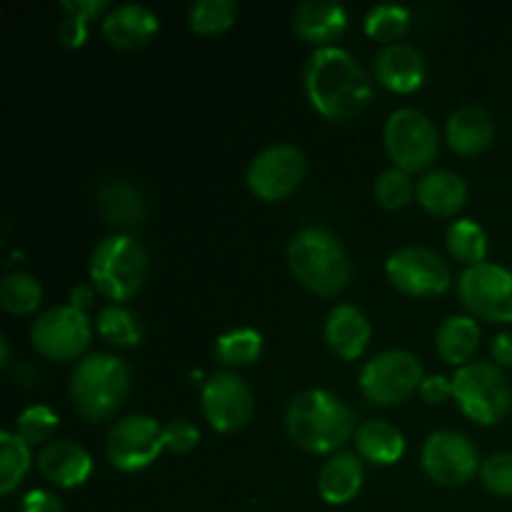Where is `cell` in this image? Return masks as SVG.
Masks as SVG:
<instances>
[{
    "instance_id": "6da1fadb",
    "label": "cell",
    "mask_w": 512,
    "mask_h": 512,
    "mask_svg": "<svg viewBox=\"0 0 512 512\" xmlns=\"http://www.w3.org/2000/svg\"><path fill=\"white\" fill-rule=\"evenodd\" d=\"M303 85L310 105L328 120L358 115L373 100V80L345 48H318L303 68Z\"/></svg>"
},
{
    "instance_id": "7a4b0ae2",
    "label": "cell",
    "mask_w": 512,
    "mask_h": 512,
    "mask_svg": "<svg viewBox=\"0 0 512 512\" xmlns=\"http://www.w3.org/2000/svg\"><path fill=\"white\" fill-rule=\"evenodd\" d=\"M285 428L298 448L318 455L340 453L358 433V415L345 400L325 388H308L290 400Z\"/></svg>"
},
{
    "instance_id": "3957f363",
    "label": "cell",
    "mask_w": 512,
    "mask_h": 512,
    "mask_svg": "<svg viewBox=\"0 0 512 512\" xmlns=\"http://www.w3.org/2000/svg\"><path fill=\"white\" fill-rule=\"evenodd\" d=\"M70 403L88 423H103L125 405L130 393V368L110 353L80 360L70 378Z\"/></svg>"
},
{
    "instance_id": "277c9868",
    "label": "cell",
    "mask_w": 512,
    "mask_h": 512,
    "mask_svg": "<svg viewBox=\"0 0 512 512\" xmlns=\"http://www.w3.org/2000/svg\"><path fill=\"white\" fill-rule=\"evenodd\" d=\"M288 265L300 285L315 295L333 298L350 283V258L340 240L325 228H303L290 238Z\"/></svg>"
},
{
    "instance_id": "5b68a950",
    "label": "cell",
    "mask_w": 512,
    "mask_h": 512,
    "mask_svg": "<svg viewBox=\"0 0 512 512\" xmlns=\"http://www.w3.org/2000/svg\"><path fill=\"white\" fill-rule=\"evenodd\" d=\"M88 273L93 288L103 298L123 305V300H130L143 288L148 275V253L140 240L130 235H108L90 253Z\"/></svg>"
},
{
    "instance_id": "8992f818",
    "label": "cell",
    "mask_w": 512,
    "mask_h": 512,
    "mask_svg": "<svg viewBox=\"0 0 512 512\" xmlns=\"http://www.w3.org/2000/svg\"><path fill=\"white\" fill-rule=\"evenodd\" d=\"M453 398L470 420L495 425L510 413L512 385L495 363H468L455 370Z\"/></svg>"
},
{
    "instance_id": "52a82bcc",
    "label": "cell",
    "mask_w": 512,
    "mask_h": 512,
    "mask_svg": "<svg viewBox=\"0 0 512 512\" xmlns=\"http://www.w3.org/2000/svg\"><path fill=\"white\" fill-rule=\"evenodd\" d=\"M383 143L395 168L405 173L425 170L440 150V133L433 120L415 108L390 113L383 128Z\"/></svg>"
},
{
    "instance_id": "ba28073f",
    "label": "cell",
    "mask_w": 512,
    "mask_h": 512,
    "mask_svg": "<svg viewBox=\"0 0 512 512\" xmlns=\"http://www.w3.org/2000/svg\"><path fill=\"white\" fill-rule=\"evenodd\" d=\"M423 363L408 350H383L360 370V390L373 405L405 403L423 383Z\"/></svg>"
},
{
    "instance_id": "9c48e42d",
    "label": "cell",
    "mask_w": 512,
    "mask_h": 512,
    "mask_svg": "<svg viewBox=\"0 0 512 512\" xmlns=\"http://www.w3.org/2000/svg\"><path fill=\"white\" fill-rule=\"evenodd\" d=\"M305 153L293 143H275L260 150L248 165V188L265 203L290 198L305 178Z\"/></svg>"
},
{
    "instance_id": "30bf717a",
    "label": "cell",
    "mask_w": 512,
    "mask_h": 512,
    "mask_svg": "<svg viewBox=\"0 0 512 512\" xmlns=\"http://www.w3.org/2000/svg\"><path fill=\"white\" fill-rule=\"evenodd\" d=\"M425 475L445 488H460L480 473L478 448L473 440L455 430H435L425 438L420 450Z\"/></svg>"
},
{
    "instance_id": "8fae6325",
    "label": "cell",
    "mask_w": 512,
    "mask_h": 512,
    "mask_svg": "<svg viewBox=\"0 0 512 512\" xmlns=\"http://www.w3.org/2000/svg\"><path fill=\"white\" fill-rule=\"evenodd\" d=\"M385 273L393 288L410 298H435L453 285L448 263L435 250L418 245L395 250L385 263Z\"/></svg>"
},
{
    "instance_id": "7c38bea8",
    "label": "cell",
    "mask_w": 512,
    "mask_h": 512,
    "mask_svg": "<svg viewBox=\"0 0 512 512\" xmlns=\"http://www.w3.org/2000/svg\"><path fill=\"white\" fill-rule=\"evenodd\" d=\"M458 295L475 318L512 323V270L505 265L480 263L460 275Z\"/></svg>"
},
{
    "instance_id": "4fadbf2b",
    "label": "cell",
    "mask_w": 512,
    "mask_h": 512,
    "mask_svg": "<svg viewBox=\"0 0 512 512\" xmlns=\"http://www.w3.org/2000/svg\"><path fill=\"white\" fill-rule=\"evenodd\" d=\"M163 445V425L153 415H128L110 428L105 455L110 465L123 473H138L155 463Z\"/></svg>"
},
{
    "instance_id": "5bb4252c",
    "label": "cell",
    "mask_w": 512,
    "mask_h": 512,
    "mask_svg": "<svg viewBox=\"0 0 512 512\" xmlns=\"http://www.w3.org/2000/svg\"><path fill=\"white\" fill-rule=\"evenodd\" d=\"M93 328L85 313L60 305L40 313L30 325V343L48 360H73L88 350Z\"/></svg>"
},
{
    "instance_id": "9a60e30c",
    "label": "cell",
    "mask_w": 512,
    "mask_h": 512,
    "mask_svg": "<svg viewBox=\"0 0 512 512\" xmlns=\"http://www.w3.org/2000/svg\"><path fill=\"white\" fill-rule=\"evenodd\" d=\"M253 390L243 378L228 370L210 375L200 390V410L208 425L218 433L240 430L253 418Z\"/></svg>"
},
{
    "instance_id": "2e32d148",
    "label": "cell",
    "mask_w": 512,
    "mask_h": 512,
    "mask_svg": "<svg viewBox=\"0 0 512 512\" xmlns=\"http://www.w3.org/2000/svg\"><path fill=\"white\" fill-rule=\"evenodd\" d=\"M35 463L45 480L68 490L83 485L93 473V458L75 440H50L45 448H40Z\"/></svg>"
},
{
    "instance_id": "e0dca14e",
    "label": "cell",
    "mask_w": 512,
    "mask_h": 512,
    "mask_svg": "<svg viewBox=\"0 0 512 512\" xmlns=\"http://www.w3.org/2000/svg\"><path fill=\"white\" fill-rule=\"evenodd\" d=\"M158 15L140 3H123L103 18V35L113 48L140 50L155 38Z\"/></svg>"
},
{
    "instance_id": "ac0fdd59",
    "label": "cell",
    "mask_w": 512,
    "mask_h": 512,
    "mask_svg": "<svg viewBox=\"0 0 512 512\" xmlns=\"http://www.w3.org/2000/svg\"><path fill=\"white\" fill-rule=\"evenodd\" d=\"M370 335H373V328H370L363 310L355 308V305H335L325 318L323 338L340 360L360 358L370 345Z\"/></svg>"
},
{
    "instance_id": "d6986e66",
    "label": "cell",
    "mask_w": 512,
    "mask_h": 512,
    "mask_svg": "<svg viewBox=\"0 0 512 512\" xmlns=\"http://www.w3.org/2000/svg\"><path fill=\"white\" fill-rule=\"evenodd\" d=\"M375 80L393 93H413L425 83V58L408 43L385 45L375 58Z\"/></svg>"
},
{
    "instance_id": "ffe728a7",
    "label": "cell",
    "mask_w": 512,
    "mask_h": 512,
    "mask_svg": "<svg viewBox=\"0 0 512 512\" xmlns=\"http://www.w3.org/2000/svg\"><path fill=\"white\" fill-rule=\"evenodd\" d=\"M293 30L305 43L328 48L348 30V10L330 0H305L295 8Z\"/></svg>"
},
{
    "instance_id": "44dd1931",
    "label": "cell",
    "mask_w": 512,
    "mask_h": 512,
    "mask_svg": "<svg viewBox=\"0 0 512 512\" xmlns=\"http://www.w3.org/2000/svg\"><path fill=\"white\" fill-rule=\"evenodd\" d=\"M415 200L430 215L450 218V215L460 213L468 203V185L453 170H430L415 183Z\"/></svg>"
},
{
    "instance_id": "7402d4cb",
    "label": "cell",
    "mask_w": 512,
    "mask_h": 512,
    "mask_svg": "<svg viewBox=\"0 0 512 512\" xmlns=\"http://www.w3.org/2000/svg\"><path fill=\"white\" fill-rule=\"evenodd\" d=\"M495 138V123L490 113L478 105H463L453 110L445 123V140L458 155H478L490 148Z\"/></svg>"
},
{
    "instance_id": "603a6c76",
    "label": "cell",
    "mask_w": 512,
    "mask_h": 512,
    "mask_svg": "<svg viewBox=\"0 0 512 512\" xmlns=\"http://www.w3.org/2000/svg\"><path fill=\"white\" fill-rule=\"evenodd\" d=\"M365 480L363 463L353 453H333L318 473V493L328 505H345L360 493Z\"/></svg>"
},
{
    "instance_id": "cb8c5ba5",
    "label": "cell",
    "mask_w": 512,
    "mask_h": 512,
    "mask_svg": "<svg viewBox=\"0 0 512 512\" xmlns=\"http://www.w3.org/2000/svg\"><path fill=\"white\" fill-rule=\"evenodd\" d=\"M353 440L360 458L373 465H395L405 453V435L388 420H365Z\"/></svg>"
},
{
    "instance_id": "d4e9b609",
    "label": "cell",
    "mask_w": 512,
    "mask_h": 512,
    "mask_svg": "<svg viewBox=\"0 0 512 512\" xmlns=\"http://www.w3.org/2000/svg\"><path fill=\"white\" fill-rule=\"evenodd\" d=\"M440 358L450 365H468L480 348V325L473 315H450L443 320L435 338Z\"/></svg>"
},
{
    "instance_id": "484cf974",
    "label": "cell",
    "mask_w": 512,
    "mask_h": 512,
    "mask_svg": "<svg viewBox=\"0 0 512 512\" xmlns=\"http://www.w3.org/2000/svg\"><path fill=\"white\" fill-rule=\"evenodd\" d=\"M98 210L110 225L125 228V225H135L143 218L145 205L133 183L110 178L98 188Z\"/></svg>"
},
{
    "instance_id": "4316f807",
    "label": "cell",
    "mask_w": 512,
    "mask_h": 512,
    "mask_svg": "<svg viewBox=\"0 0 512 512\" xmlns=\"http://www.w3.org/2000/svg\"><path fill=\"white\" fill-rule=\"evenodd\" d=\"M95 330L100 333V338L108 340L110 345H118V348H135L143 340V325H140L138 315L118 303L103 305L98 310Z\"/></svg>"
},
{
    "instance_id": "83f0119b",
    "label": "cell",
    "mask_w": 512,
    "mask_h": 512,
    "mask_svg": "<svg viewBox=\"0 0 512 512\" xmlns=\"http://www.w3.org/2000/svg\"><path fill=\"white\" fill-rule=\"evenodd\" d=\"M445 245H448V253L465 268L485 263V255H488V235L470 218H460L450 225L445 233Z\"/></svg>"
},
{
    "instance_id": "f1b7e54d",
    "label": "cell",
    "mask_w": 512,
    "mask_h": 512,
    "mask_svg": "<svg viewBox=\"0 0 512 512\" xmlns=\"http://www.w3.org/2000/svg\"><path fill=\"white\" fill-rule=\"evenodd\" d=\"M260 353H263V335L253 328L228 330L215 340V358L225 368H243L255 363Z\"/></svg>"
},
{
    "instance_id": "f546056e",
    "label": "cell",
    "mask_w": 512,
    "mask_h": 512,
    "mask_svg": "<svg viewBox=\"0 0 512 512\" xmlns=\"http://www.w3.org/2000/svg\"><path fill=\"white\" fill-rule=\"evenodd\" d=\"M410 10L405 5H395V3H380L373 5V8L365 13V33L370 35L373 40L385 45L400 43L405 33L410 28Z\"/></svg>"
},
{
    "instance_id": "4dcf8cb0",
    "label": "cell",
    "mask_w": 512,
    "mask_h": 512,
    "mask_svg": "<svg viewBox=\"0 0 512 512\" xmlns=\"http://www.w3.org/2000/svg\"><path fill=\"white\" fill-rule=\"evenodd\" d=\"M30 463H33V453L30 445H25L10 430L0 433V493L10 495L20 485V480L28 473Z\"/></svg>"
},
{
    "instance_id": "1f68e13d",
    "label": "cell",
    "mask_w": 512,
    "mask_h": 512,
    "mask_svg": "<svg viewBox=\"0 0 512 512\" xmlns=\"http://www.w3.org/2000/svg\"><path fill=\"white\" fill-rule=\"evenodd\" d=\"M43 288L28 273H8L0 280V305L13 315H30L40 308Z\"/></svg>"
},
{
    "instance_id": "d6a6232c",
    "label": "cell",
    "mask_w": 512,
    "mask_h": 512,
    "mask_svg": "<svg viewBox=\"0 0 512 512\" xmlns=\"http://www.w3.org/2000/svg\"><path fill=\"white\" fill-rule=\"evenodd\" d=\"M60 8L65 10V20L58 28L60 43L68 48H80L88 38L90 20L105 10V0H63Z\"/></svg>"
},
{
    "instance_id": "836d02e7",
    "label": "cell",
    "mask_w": 512,
    "mask_h": 512,
    "mask_svg": "<svg viewBox=\"0 0 512 512\" xmlns=\"http://www.w3.org/2000/svg\"><path fill=\"white\" fill-rule=\"evenodd\" d=\"M235 15L238 5L233 0H198L190 5L188 23L198 35H218L235 23Z\"/></svg>"
},
{
    "instance_id": "e575fe53",
    "label": "cell",
    "mask_w": 512,
    "mask_h": 512,
    "mask_svg": "<svg viewBox=\"0 0 512 512\" xmlns=\"http://www.w3.org/2000/svg\"><path fill=\"white\" fill-rule=\"evenodd\" d=\"M58 430V415L48 405H30L23 413L15 418L13 433L23 440L25 445L35 448V445H48L50 435Z\"/></svg>"
},
{
    "instance_id": "d590c367",
    "label": "cell",
    "mask_w": 512,
    "mask_h": 512,
    "mask_svg": "<svg viewBox=\"0 0 512 512\" xmlns=\"http://www.w3.org/2000/svg\"><path fill=\"white\" fill-rule=\"evenodd\" d=\"M373 190H375V200H378L383 208L400 210L413 200L415 183L413 178H410V173H405V170L400 168H390L375 178Z\"/></svg>"
},
{
    "instance_id": "8d00e7d4",
    "label": "cell",
    "mask_w": 512,
    "mask_h": 512,
    "mask_svg": "<svg viewBox=\"0 0 512 512\" xmlns=\"http://www.w3.org/2000/svg\"><path fill=\"white\" fill-rule=\"evenodd\" d=\"M480 483L498 498H512V453H493L480 463Z\"/></svg>"
},
{
    "instance_id": "74e56055",
    "label": "cell",
    "mask_w": 512,
    "mask_h": 512,
    "mask_svg": "<svg viewBox=\"0 0 512 512\" xmlns=\"http://www.w3.org/2000/svg\"><path fill=\"white\" fill-rule=\"evenodd\" d=\"M200 443V430L190 420L175 418L163 425V445L170 453H190Z\"/></svg>"
},
{
    "instance_id": "f35d334b",
    "label": "cell",
    "mask_w": 512,
    "mask_h": 512,
    "mask_svg": "<svg viewBox=\"0 0 512 512\" xmlns=\"http://www.w3.org/2000/svg\"><path fill=\"white\" fill-rule=\"evenodd\" d=\"M418 393L428 405H440L448 398H453V380L443 378V375H428L420 383Z\"/></svg>"
},
{
    "instance_id": "ab89813d",
    "label": "cell",
    "mask_w": 512,
    "mask_h": 512,
    "mask_svg": "<svg viewBox=\"0 0 512 512\" xmlns=\"http://www.w3.org/2000/svg\"><path fill=\"white\" fill-rule=\"evenodd\" d=\"M20 512H63V503L48 490H30L20 503Z\"/></svg>"
},
{
    "instance_id": "60d3db41",
    "label": "cell",
    "mask_w": 512,
    "mask_h": 512,
    "mask_svg": "<svg viewBox=\"0 0 512 512\" xmlns=\"http://www.w3.org/2000/svg\"><path fill=\"white\" fill-rule=\"evenodd\" d=\"M490 353H493L495 365L500 368H512V333L495 335L490 343Z\"/></svg>"
},
{
    "instance_id": "b9f144b4",
    "label": "cell",
    "mask_w": 512,
    "mask_h": 512,
    "mask_svg": "<svg viewBox=\"0 0 512 512\" xmlns=\"http://www.w3.org/2000/svg\"><path fill=\"white\" fill-rule=\"evenodd\" d=\"M95 300V290L90 288V285L80 283V285H73V290H70V308L80 310V313H85V310L93 305Z\"/></svg>"
},
{
    "instance_id": "7bdbcfd3",
    "label": "cell",
    "mask_w": 512,
    "mask_h": 512,
    "mask_svg": "<svg viewBox=\"0 0 512 512\" xmlns=\"http://www.w3.org/2000/svg\"><path fill=\"white\" fill-rule=\"evenodd\" d=\"M0 363L8 365L10 363V348H8V338H0Z\"/></svg>"
}]
</instances>
